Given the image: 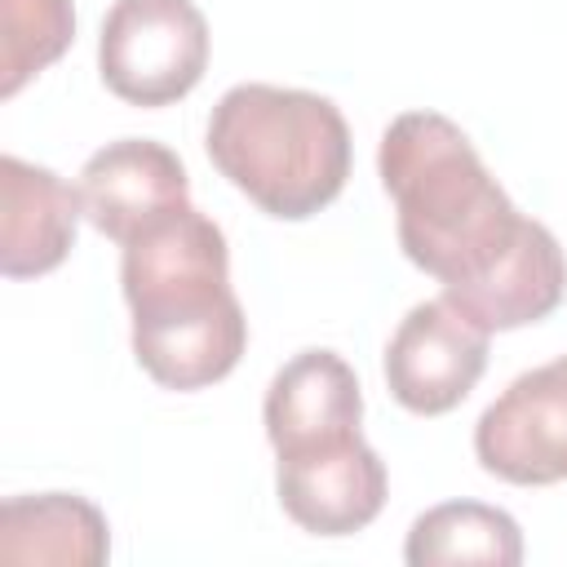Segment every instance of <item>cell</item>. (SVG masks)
I'll list each match as a JSON object with an SVG mask.
<instances>
[{
	"mask_svg": "<svg viewBox=\"0 0 567 567\" xmlns=\"http://www.w3.org/2000/svg\"><path fill=\"white\" fill-rule=\"evenodd\" d=\"M403 558L412 567H443V563L518 567L523 563V532L496 505H483V501H443V505L425 509L408 527Z\"/></svg>",
	"mask_w": 567,
	"mask_h": 567,
	"instance_id": "7c38bea8",
	"label": "cell"
},
{
	"mask_svg": "<svg viewBox=\"0 0 567 567\" xmlns=\"http://www.w3.org/2000/svg\"><path fill=\"white\" fill-rule=\"evenodd\" d=\"M385 461L363 434L275 456V492L284 514L310 536H354L385 505Z\"/></svg>",
	"mask_w": 567,
	"mask_h": 567,
	"instance_id": "52a82bcc",
	"label": "cell"
},
{
	"mask_svg": "<svg viewBox=\"0 0 567 567\" xmlns=\"http://www.w3.org/2000/svg\"><path fill=\"white\" fill-rule=\"evenodd\" d=\"M80 199L93 230L128 244L146 226L190 204L186 164L151 137H120L89 155L80 173Z\"/></svg>",
	"mask_w": 567,
	"mask_h": 567,
	"instance_id": "ba28073f",
	"label": "cell"
},
{
	"mask_svg": "<svg viewBox=\"0 0 567 567\" xmlns=\"http://www.w3.org/2000/svg\"><path fill=\"white\" fill-rule=\"evenodd\" d=\"M75 40L71 0H0V97L53 66Z\"/></svg>",
	"mask_w": 567,
	"mask_h": 567,
	"instance_id": "4fadbf2b",
	"label": "cell"
},
{
	"mask_svg": "<svg viewBox=\"0 0 567 567\" xmlns=\"http://www.w3.org/2000/svg\"><path fill=\"white\" fill-rule=\"evenodd\" d=\"M487 328L465 319L447 297L416 301L390 346H385V385L416 416L452 412L487 368Z\"/></svg>",
	"mask_w": 567,
	"mask_h": 567,
	"instance_id": "8992f818",
	"label": "cell"
},
{
	"mask_svg": "<svg viewBox=\"0 0 567 567\" xmlns=\"http://www.w3.org/2000/svg\"><path fill=\"white\" fill-rule=\"evenodd\" d=\"M266 439L275 456L306 452L319 443H337L350 434H363V394L354 368L337 350H301L292 354L266 390L261 403Z\"/></svg>",
	"mask_w": 567,
	"mask_h": 567,
	"instance_id": "9c48e42d",
	"label": "cell"
},
{
	"mask_svg": "<svg viewBox=\"0 0 567 567\" xmlns=\"http://www.w3.org/2000/svg\"><path fill=\"white\" fill-rule=\"evenodd\" d=\"M208 66V22L195 0H115L97 35L102 84L133 106L186 97Z\"/></svg>",
	"mask_w": 567,
	"mask_h": 567,
	"instance_id": "277c9868",
	"label": "cell"
},
{
	"mask_svg": "<svg viewBox=\"0 0 567 567\" xmlns=\"http://www.w3.org/2000/svg\"><path fill=\"white\" fill-rule=\"evenodd\" d=\"M474 456L514 487L567 478V354L514 377L474 425Z\"/></svg>",
	"mask_w": 567,
	"mask_h": 567,
	"instance_id": "5b68a950",
	"label": "cell"
},
{
	"mask_svg": "<svg viewBox=\"0 0 567 567\" xmlns=\"http://www.w3.org/2000/svg\"><path fill=\"white\" fill-rule=\"evenodd\" d=\"M208 159L261 213L301 221L350 177V128L332 97L284 84H235L208 115Z\"/></svg>",
	"mask_w": 567,
	"mask_h": 567,
	"instance_id": "3957f363",
	"label": "cell"
},
{
	"mask_svg": "<svg viewBox=\"0 0 567 567\" xmlns=\"http://www.w3.org/2000/svg\"><path fill=\"white\" fill-rule=\"evenodd\" d=\"M120 248V288L133 310V354L142 372L164 390L221 381L248 346L221 226L186 204Z\"/></svg>",
	"mask_w": 567,
	"mask_h": 567,
	"instance_id": "7a4b0ae2",
	"label": "cell"
},
{
	"mask_svg": "<svg viewBox=\"0 0 567 567\" xmlns=\"http://www.w3.org/2000/svg\"><path fill=\"white\" fill-rule=\"evenodd\" d=\"M106 554L111 527L102 509L75 492L9 496L0 505V563L102 567Z\"/></svg>",
	"mask_w": 567,
	"mask_h": 567,
	"instance_id": "8fae6325",
	"label": "cell"
},
{
	"mask_svg": "<svg viewBox=\"0 0 567 567\" xmlns=\"http://www.w3.org/2000/svg\"><path fill=\"white\" fill-rule=\"evenodd\" d=\"M84 199L53 168L0 155V270L9 279L49 275L75 248Z\"/></svg>",
	"mask_w": 567,
	"mask_h": 567,
	"instance_id": "30bf717a",
	"label": "cell"
},
{
	"mask_svg": "<svg viewBox=\"0 0 567 567\" xmlns=\"http://www.w3.org/2000/svg\"><path fill=\"white\" fill-rule=\"evenodd\" d=\"M377 173L394 199L399 248L487 332L545 319L567 292L554 230L501 190L474 142L439 111H403L381 133Z\"/></svg>",
	"mask_w": 567,
	"mask_h": 567,
	"instance_id": "6da1fadb",
	"label": "cell"
}]
</instances>
